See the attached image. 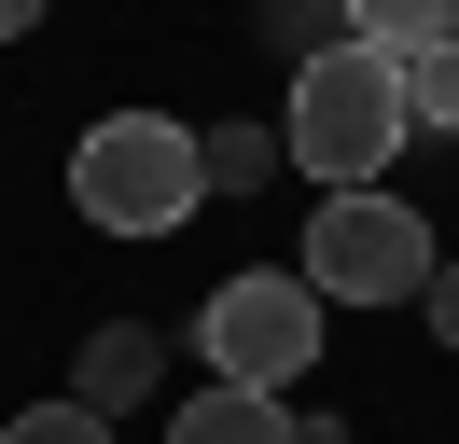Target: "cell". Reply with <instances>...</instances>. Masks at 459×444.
Wrapping results in <instances>:
<instances>
[{
    "label": "cell",
    "instance_id": "obj_1",
    "mask_svg": "<svg viewBox=\"0 0 459 444\" xmlns=\"http://www.w3.org/2000/svg\"><path fill=\"white\" fill-rule=\"evenodd\" d=\"M403 139H418V125H403V70H390L376 42L292 56V125H279V153L307 166L320 194H376Z\"/></svg>",
    "mask_w": 459,
    "mask_h": 444
},
{
    "label": "cell",
    "instance_id": "obj_2",
    "mask_svg": "<svg viewBox=\"0 0 459 444\" xmlns=\"http://www.w3.org/2000/svg\"><path fill=\"white\" fill-rule=\"evenodd\" d=\"M70 209L98 222V236H181V222L209 209V153L181 111H98L84 139H70Z\"/></svg>",
    "mask_w": 459,
    "mask_h": 444
},
{
    "label": "cell",
    "instance_id": "obj_3",
    "mask_svg": "<svg viewBox=\"0 0 459 444\" xmlns=\"http://www.w3.org/2000/svg\"><path fill=\"white\" fill-rule=\"evenodd\" d=\"M431 264H446V250H431V222L403 209L390 181L376 194H320V222H307V292L320 305H418Z\"/></svg>",
    "mask_w": 459,
    "mask_h": 444
},
{
    "label": "cell",
    "instance_id": "obj_4",
    "mask_svg": "<svg viewBox=\"0 0 459 444\" xmlns=\"http://www.w3.org/2000/svg\"><path fill=\"white\" fill-rule=\"evenodd\" d=\"M195 347H209L223 388H279L292 403V375L320 361V292L279 278V264H251V278H223V292L195 305Z\"/></svg>",
    "mask_w": 459,
    "mask_h": 444
},
{
    "label": "cell",
    "instance_id": "obj_5",
    "mask_svg": "<svg viewBox=\"0 0 459 444\" xmlns=\"http://www.w3.org/2000/svg\"><path fill=\"white\" fill-rule=\"evenodd\" d=\"M168 444H307V416H292L279 388H223V375H209L195 403L168 416Z\"/></svg>",
    "mask_w": 459,
    "mask_h": 444
},
{
    "label": "cell",
    "instance_id": "obj_6",
    "mask_svg": "<svg viewBox=\"0 0 459 444\" xmlns=\"http://www.w3.org/2000/svg\"><path fill=\"white\" fill-rule=\"evenodd\" d=\"M153 361H168V347H153L140 320H98V333H84V375H70V403H84V416H126V403L153 388Z\"/></svg>",
    "mask_w": 459,
    "mask_h": 444
},
{
    "label": "cell",
    "instance_id": "obj_7",
    "mask_svg": "<svg viewBox=\"0 0 459 444\" xmlns=\"http://www.w3.org/2000/svg\"><path fill=\"white\" fill-rule=\"evenodd\" d=\"M195 153H209V194H264L279 181V125H195Z\"/></svg>",
    "mask_w": 459,
    "mask_h": 444
},
{
    "label": "cell",
    "instance_id": "obj_8",
    "mask_svg": "<svg viewBox=\"0 0 459 444\" xmlns=\"http://www.w3.org/2000/svg\"><path fill=\"white\" fill-rule=\"evenodd\" d=\"M334 14H348V42H376V56L446 42V0H334Z\"/></svg>",
    "mask_w": 459,
    "mask_h": 444
},
{
    "label": "cell",
    "instance_id": "obj_9",
    "mask_svg": "<svg viewBox=\"0 0 459 444\" xmlns=\"http://www.w3.org/2000/svg\"><path fill=\"white\" fill-rule=\"evenodd\" d=\"M390 70H403V125L459 139V42H418V56H390Z\"/></svg>",
    "mask_w": 459,
    "mask_h": 444
},
{
    "label": "cell",
    "instance_id": "obj_10",
    "mask_svg": "<svg viewBox=\"0 0 459 444\" xmlns=\"http://www.w3.org/2000/svg\"><path fill=\"white\" fill-rule=\"evenodd\" d=\"M0 444H112V416H84V403H29Z\"/></svg>",
    "mask_w": 459,
    "mask_h": 444
},
{
    "label": "cell",
    "instance_id": "obj_11",
    "mask_svg": "<svg viewBox=\"0 0 459 444\" xmlns=\"http://www.w3.org/2000/svg\"><path fill=\"white\" fill-rule=\"evenodd\" d=\"M418 305H431V333L459 347V264H431V292H418Z\"/></svg>",
    "mask_w": 459,
    "mask_h": 444
},
{
    "label": "cell",
    "instance_id": "obj_12",
    "mask_svg": "<svg viewBox=\"0 0 459 444\" xmlns=\"http://www.w3.org/2000/svg\"><path fill=\"white\" fill-rule=\"evenodd\" d=\"M29 28H42V0H0V42H29Z\"/></svg>",
    "mask_w": 459,
    "mask_h": 444
},
{
    "label": "cell",
    "instance_id": "obj_13",
    "mask_svg": "<svg viewBox=\"0 0 459 444\" xmlns=\"http://www.w3.org/2000/svg\"><path fill=\"white\" fill-rule=\"evenodd\" d=\"M446 42H459V0H446Z\"/></svg>",
    "mask_w": 459,
    "mask_h": 444
}]
</instances>
